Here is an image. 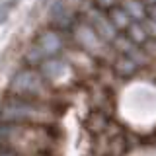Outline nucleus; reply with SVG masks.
Returning a JSON list of instances; mask_svg holds the SVG:
<instances>
[{"instance_id":"9d476101","label":"nucleus","mask_w":156,"mask_h":156,"mask_svg":"<svg viewBox=\"0 0 156 156\" xmlns=\"http://www.w3.org/2000/svg\"><path fill=\"white\" fill-rule=\"evenodd\" d=\"M139 68H140L139 62H135L133 58L127 57V55H121L115 61V74H119V76H133Z\"/></svg>"},{"instance_id":"f8f14e48","label":"nucleus","mask_w":156,"mask_h":156,"mask_svg":"<svg viewBox=\"0 0 156 156\" xmlns=\"http://www.w3.org/2000/svg\"><path fill=\"white\" fill-rule=\"evenodd\" d=\"M92 4H94L96 8L104 10V12H109V10H113L117 6H121V0H92Z\"/></svg>"},{"instance_id":"20e7f679","label":"nucleus","mask_w":156,"mask_h":156,"mask_svg":"<svg viewBox=\"0 0 156 156\" xmlns=\"http://www.w3.org/2000/svg\"><path fill=\"white\" fill-rule=\"evenodd\" d=\"M62 49V37L57 29H49V31L41 33V37L31 45L27 51V62L31 65H41L43 61L55 57Z\"/></svg>"},{"instance_id":"ddd939ff","label":"nucleus","mask_w":156,"mask_h":156,"mask_svg":"<svg viewBox=\"0 0 156 156\" xmlns=\"http://www.w3.org/2000/svg\"><path fill=\"white\" fill-rule=\"evenodd\" d=\"M0 156H33V154H20V152H12V150H2L0 148ZM43 156H53V154H43Z\"/></svg>"},{"instance_id":"423d86ee","label":"nucleus","mask_w":156,"mask_h":156,"mask_svg":"<svg viewBox=\"0 0 156 156\" xmlns=\"http://www.w3.org/2000/svg\"><path fill=\"white\" fill-rule=\"evenodd\" d=\"M74 37L80 49H84L86 53H92V55H101L105 49V43H107L98 35V31L90 23H80L74 31Z\"/></svg>"},{"instance_id":"f03ea898","label":"nucleus","mask_w":156,"mask_h":156,"mask_svg":"<svg viewBox=\"0 0 156 156\" xmlns=\"http://www.w3.org/2000/svg\"><path fill=\"white\" fill-rule=\"evenodd\" d=\"M57 107L47 101L12 96L0 105V123H55Z\"/></svg>"},{"instance_id":"0eeeda50","label":"nucleus","mask_w":156,"mask_h":156,"mask_svg":"<svg viewBox=\"0 0 156 156\" xmlns=\"http://www.w3.org/2000/svg\"><path fill=\"white\" fill-rule=\"evenodd\" d=\"M39 66H41V74L45 76L49 82H53V80L62 78L65 70L68 68V62L62 61V58H58V57H51V58H47V61H43Z\"/></svg>"},{"instance_id":"f257e3e1","label":"nucleus","mask_w":156,"mask_h":156,"mask_svg":"<svg viewBox=\"0 0 156 156\" xmlns=\"http://www.w3.org/2000/svg\"><path fill=\"white\" fill-rule=\"evenodd\" d=\"M55 127V123H0V148L33 156H58L61 133Z\"/></svg>"},{"instance_id":"4468645a","label":"nucleus","mask_w":156,"mask_h":156,"mask_svg":"<svg viewBox=\"0 0 156 156\" xmlns=\"http://www.w3.org/2000/svg\"><path fill=\"white\" fill-rule=\"evenodd\" d=\"M146 2H152V4H156V0H146Z\"/></svg>"},{"instance_id":"9b49d317","label":"nucleus","mask_w":156,"mask_h":156,"mask_svg":"<svg viewBox=\"0 0 156 156\" xmlns=\"http://www.w3.org/2000/svg\"><path fill=\"white\" fill-rule=\"evenodd\" d=\"M125 31H127V35L133 39L136 45H144V43L150 39V35H148V31H146V27H144L143 22H133Z\"/></svg>"},{"instance_id":"39448f33","label":"nucleus","mask_w":156,"mask_h":156,"mask_svg":"<svg viewBox=\"0 0 156 156\" xmlns=\"http://www.w3.org/2000/svg\"><path fill=\"white\" fill-rule=\"evenodd\" d=\"M86 20H88V23H90L92 27L98 31V35H100L104 41H113V39L119 35V29L115 27V23L111 22V18H109V14L104 12V10H100V8H90L88 12L84 14Z\"/></svg>"},{"instance_id":"1a4fd4ad","label":"nucleus","mask_w":156,"mask_h":156,"mask_svg":"<svg viewBox=\"0 0 156 156\" xmlns=\"http://www.w3.org/2000/svg\"><path fill=\"white\" fill-rule=\"evenodd\" d=\"M107 14H109L111 22L115 23V27L119 29V31H121V29L125 31V29H127V27L131 26V23L135 22V20L129 16V12H127V10L123 8V4H121V6H117V8H113V10H109Z\"/></svg>"},{"instance_id":"6e6552de","label":"nucleus","mask_w":156,"mask_h":156,"mask_svg":"<svg viewBox=\"0 0 156 156\" xmlns=\"http://www.w3.org/2000/svg\"><path fill=\"white\" fill-rule=\"evenodd\" d=\"M123 8L129 12V16L135 20V22H143V20L148 18V12H146V2L143 0H125Z\"/></svg>"},{"instance_id":"7ed1b4c3","label":"nucleus","mask_w":156,"mask_h":156,"mask_svg":"<svg viewBox=\"0 0 156 156\" xmlns=\"http://www.w3.org/2000/svg\"><path fill=\"white\" fill-rule=\"evenodd\" d=\"M10 90L18 98L45 101L47 94H49V80L41 72L33 70V68H23V70H20L18 74L12 78Z\"/></svg>"}]
</instances>
